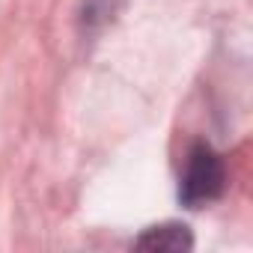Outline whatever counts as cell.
I'll return each mask as SVG.
<instances>
[{
  "instance_id": "6da1fadb",
  "label": "cell",
  "mask_w": 253,
  "mask_h": 253,
  "mask_svg": "<svg viewBox=\"0 0 253 253\" xmlns=\"http://www.w3.org/2000/svg\"><path fill=\"white\" fill-rule=\"evenodd\" d=\"M226 188V167L223 158L211 149V146H194L188 155V167L182 176V188L179 197L185 206L200 209L211 200H217Z\"/></svg>"
},
{
  "instance_id": "7a4b0ae2",
  "label": "cell",
  "mask_w": 253,
  "mask_h": 253,
  "mask_svg": "<svg viewBox=\"0 0 253 253\" xmlns=\"http://www.w3.org/2000/svg\"><path fill=\"white\" fill-rule=\"evenodd\" d=\"M137 250H152V253H182L194 247V238L188 232L185 223H161V226H149L137 241Z\"/></svg>"
}]
</instances>
